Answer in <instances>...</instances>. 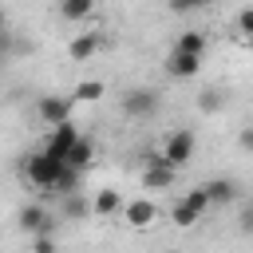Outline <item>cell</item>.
<instances>
[{
	"mask_svg": "<svg viewBox=\"0 0 253 253\" xmlns=\"http://www.w3.org/2000/svg\"><path fill=\"white\" fill-rule=\"evenodd\" d=\"M16 225H20V233H28V237H40V233H51V229H55V217H51L43 206L28 202V206H20V213H16Z\"/></svg>",
	"mask_w": 253,
	"mask_h": 253,
	"instance_id": "cell-5",
	"label": "cell"
},
{
	"mask_svg": "<svg viewBox=\"0 0 253 253\" xmlns=\"http://www.w3.org/2000/svg\"><path fill=\"white\" fill-rule=\"evenodd\" d=\"M103 79H83V83H75V91H71V99L75 103H95V99H103Z\"/></svg>",
	"mask_w": 253,
	"mask_h": 253,
	"instance_id": "cell-16",
	"label": "cell"
},
{
	"mask_svg": "<svg viewBox=\"0 0 253 253\" xmlns=\"http://www.w3.org/2000/svg\"><path fill=\"white\" fill-rule=\"evenodd\" d=\"M83 134L75 130V123L67 119V123H59V126H51V134H47V142H43V150L51 154V158H59V162H67V154H71V146L79 142Z\"/></svg>",
	"mask_w": 253,
	"mask_h": 253,
	"instance_id": "cell-7",
	"label": "cell"
},
{
	"mask_svg": "<svg viewBox=\"0 0 253 253\" xmlns=\"http://www.w3.org/2000/svg\"><path fill=\"white\" fill-rule=\"evenodd\" d=\"M174 47H178V51H190V55L202 59V51H206V36H202V32H182Z\"/></svg>",
	"mask_w": 253,
	"mask_h": 253,
	"instance_id": "cell-19",
	"label": "cell"
},
{
	"mask_svg": "<svg viewBox=\"0 0 253 253\" xmlns=\"http://www.w3.org/2000/svg\"><path fill=\"white\" fill-rule=\"evenodd\" d=\"M206 4H213V0H170V12H194V8H206Z\"/></svg>",
	"mask_w": 253,
	"mask_h": 253,
	"instance_id": "cell-24",
	"label": "cell"
},
{
	"mask_svg": "<svg viewBox=\"0 0 253 253\" xmlns=\"http://www.w3.org/2000/svg\"><path fill=\"white\" fill-rule=\"evenodd\" d=\"M170 221H174L178 229H190V225L198 221V210H190L186 202H174V210H170Z\"/></svg>",
	"mask_w": 253,
	"mask_h": 253,
	"instance_id": "cell-20",
	"label": "cell"
},
{
	"mask_svg": "<svg viewBox=\"0 0 253 253\" xmlns=\"http://www.w3.org/2000/svg\"><path fill=\"white\" fill-rule=\"evenodd\" d=\"M71 95H40L36 99V115H40V123H47V126H59V123H67L71 119Z\"/></svg>",
	"mask_w": 253,
	"mask_h": 253,
	"instance_id": "cell-6",
	"label": "cell"
},
{
	"mask_svg": "<svg viewBox=\"0 0 253 253\" xmlns=\"http://www.w3.org/2000/svg\"><path fill=\"white\" fill-rule=\"evenodd\" d=\"M32 253H59L55 233H40V237H32Z\"/></svg>",
	"mask_w": 253,
	"mask_h": 253,
	"instance_id": "cell-22",
	"label": "cell"
},
{
	"mask_svg": "<svg viewBox=\"0 0 253 253\" xmlns=\"http://www.w3.org/2000/svg\"><path fill=\"white\" fill-rule=\"evenodd\" d=\"M166 253H182V249H166Z\"/></svg>",
	"mask_w": 253,
	"mask_h": 253,
	"instance_id": "cell-28",
	"label": "cell"
},
{
	"mask_svg": "<svg viewBox=\"0 0 253 253\" xmlns=\"http://www.w3.org/2000/svg\"><path fill=\"white\" fill-rule=\"evenodd\" d=\"M225 107V91L221 87H206L202 95H198V111H206V115H217Z\"/></svg>",
	"mask_w": 253,
	"mask_h": 253,
	"instance_id": "cell-17",
	"label": "cell"
},
{
	"mask_svg": "<svg viewBox=\"0 0 253 253\" xmlns=\"http://www.w3.org/2000/svg\"><path fill=\"white\" fill-rule=\"evenodd\" d=\"M95 162V142L91 138H79L75 146H71V154H67V166H75V170H87Z\"/></svg>",
	"mask_w": 253,
	"mask_h": 253,
	"instance_id": "cell-14",
	"label": "cell"
},
{
	"mask_svg": "<svg viewBox=\"0 0 253 253\" xmlns=\"http://www.w3.org/2000/svg\"><path fill=\"white\" fill-rule=\"evenodd\" d=\"M237 142H241V146H245V150H253V126H245V130H241V134H237Z\"/></svg>",
	"mask_w": 253,
	"mask_h": 253,
	"instance_id": "cell-25",
	"label": "cell"
},
{
	"mask_svg": "<svg viewBox=\"0 0 253 253\" xmlns=\"http://www.w3.org/2000/svg\"><path fill=\"white\" fill-rule=\"evenodd\" d=\"M182 202H186V206H190V210H198V217H202V213H206V210H210V194H206V190H202V186H194V190H190V194H186V198H182Z\"/></svg>",
	"mask_w": 253,
	"mask_h": 253,
	"instance_id": "cell-21",
	"label": "cell"
},
{
	"mask_svg": "<svg viewBox=\"0 0 253 253\" xmlns=\"http://www.w3.org/2000/svg\"><path fill=\"white\" fill-rule=\"evenodd\" d=\"M20 170H24V178H28L32 186H40V190H55V182H59V174H63V162H59V158H51V154L40 146V150L24 154Z\"/></svg>",
	"mask_w": 253,
	"mask_h": 253,
	"instance_id": "cell-1",
	"label": "cell"
},
{
	"mask_svg": "<svg viewBox=\"0 0 253 253\" xmlns=\"http://www.w3.org/2000/svg\"><path fill=\"white\" fill-rule=\"evenodd\" d=\"M237 36L253 40V8H241V12H237Z\"/></svg>",
	"mask_w": 253,
	"mask_h": 253,
	"instance_id": "cell-23",
	"label": "cell"
},
{
	"mask_svg": "<svg viewBox=\"0 0 253 253\" xmlns=\"http://www.w3.org/2000/svg\"><path fill=\"white\" fill-rule=\"evenodd\" d=\"M142 162H146V170H142V186H146V190H170V186H174L178 170L166 162L162 150H146Z\"/></svg>",
	"mask_w": 253,
	"mask_h": 253,
	"instance_id": "cell-2",
	"label": "cell"
},
{
	"mask_svg": "<svg viewBox=\"0 0 253 253\" xmlns=\"http://www.w3.org/2000/svg\"><path fill=\"white\" fill-rule=\"evenodd\" d=\"M99 51V36L95 32H83V36H75L71 43H67V55L75 59V63H83V59H91Z\"/></svg>",
	"mask_w": 253,
	"mask_h": 253,
	"instance_id": "cell-13",
	"label": "cell"
},
{
	"mask_svg": "<svg viewBox=\"0 0 253 253\" xmlns=\"http://www.w3.org/2000/svg\"><path fill=\"white\" fill-rule=\"evenodd\" d=\"M79 182H83V170H75V166L63 162V174H59V182H55V194H59V198H63V194H79Z\"/></svg>",
	"mask_w": 253,
	"mask_h": 253,
	"instance_id": "cell-18",
	"label": "cell"
},
{
	"mask_svg": "<svg viewBox=\"0 0 253 253\" xmlns=\"http://www.w3.org/2000/svg\"><path fill=\"white\" fill-rule=\"evenodd\" d=\"M123 206H126L123 194L111 190V186L107 190H95V198H91V213L95 217H115V213H123Z\"/></svg>",
	"mask_w": 253,
	"mask_h": 253,
	"instance_id": "cell-10",
	"label": "cell"
},
{
	"mask_svg": "<svg viewBox=\"0 0 253 253\" xmlns=\"http://www.w3.org/2000/svg\"><path fill=\"white\" fill-rule=\"evenodd\" d=\"M4 28H8V20H4V12H0V32H4Z\"/></svg>",
	"mask_w": 253,
	"mask_h": 253,
	"instance_id": "cell-27",
	"label": "cell"
},
{
	"mask_svg": "<svg viewBox=\"0 0 253 253\" xmlns=\"http://www.w3.org/2000/svg\"><path fill=\"white\" fill-rule=\"evenodd\" d=\"M241 229H245V233H253V206L245 210V221H241Z\"/></svg>",
	"mask_w": 253,
	"mask_h": 253,
	"instance_id": "cell-26",
	"label": "cell"
},
{
	"mask_svg": "<svg viewBox=\"0 0 253 253\" xmlns=\"http://www.w3.org/2000/svg\"><path fill=\"white\" fill-rule=\"evenodd\" d=\"M91 12H95V0H59V16H63V20H71V24L87 20Z\"/></svg>",
	"mask_w": 253,
	"mask_h": 253,
	"instance_id": "cell-15",
	"label": "cell"
},
{
	"mask_svg": "<svg viewBox=\"0 0 253 253\" xmlns=\"http://www.w3.org/2000/svg\"><path fill=\"white\" fill-rule=\"evenodd\" d=\"M202 190L210 194V206H225V202L237 198V186L229 178H210V182H202Z\"/></svg>",
	"mask_w": 253,
	"mask_h": 253,
	"instance_id": "cell-12",
	"label": "cell"
},
{
	"mask_svg": "<svg viewBox=\"0 0 253 253\" xmlns=\"http://www.w3.org/2000/svg\"><path fill=\"white\" fill-rule=\"evenodd\" d=\"M162 71H166L170 79H194V75L202 71V59H198V55H190V51H178V47H174V51L166 55Z\"/></svg>",
	"mask_w": 253,
	"mask_h": 253,
	"instance_id": "cell-8",
	"label": "cell"
},
{
	"mask_svg": "<svg viewBox=\"0 0 253 253\" xmlns=\"http://www.w3.org/2000/svg\"><path fill=\"white\" fill-rule=\"evenodd\" d=\"M123 115L126 119H150V115H158V107H162V95L154 91V87H134V91H126L123 95Z\"/></svg>",
	"mask_w": 253,
	"mask_h": 253,
	"instance_id": "cell-3",
	"label": "cell"
},
{
	"mask_svg": "<svg viewBox=\"0 0 253 253\" xmlns=\"http://www.w3.org/2000/svg\"><path fill=\"white\" fill-rule=\"evenodd\" d=\"M194 150H198V134H194L190 126L174 130V134L166 138V146H162V154H166V162H170L174 170H182V166L194 158Z\"/></svg>",
	"mask_w": 253,
	"mask_h": 253,
	"instance_id": "cell-4",
	"label": "cell"
},
{
	"mask_svg": "<svg viewBox=\"0 0 253 253\" xmlns=\"http://www.w3.org/2000/svg\"><path fill=\"white\" fill-rule=\"evenodd\" d=\"M59 217H63V221H87V217H91V198H83V194H63V198H59Z\"/></svg>",
	"mask_w": 253,
	"mask_h": 253,
	"instance_id": "cell-11",
	"label": "cell"
},
{
	"mask_svg": "<svg viewBox=\"0 0 253 253\" xmlns=\"http://www.w3.org/2000/svg\"><path fill=\"white\" fill-rule=\"evenodd\" d=\"M123 217H126V225H130V229H146V225L158 217V206H154L150 198H134V202H126V206H123Z\"/></svg>",
	"mask_w": 253,
	"mask_h": 253,
	"instance_id": "cell-9",
	"label": "cell"
}]
</instances>
